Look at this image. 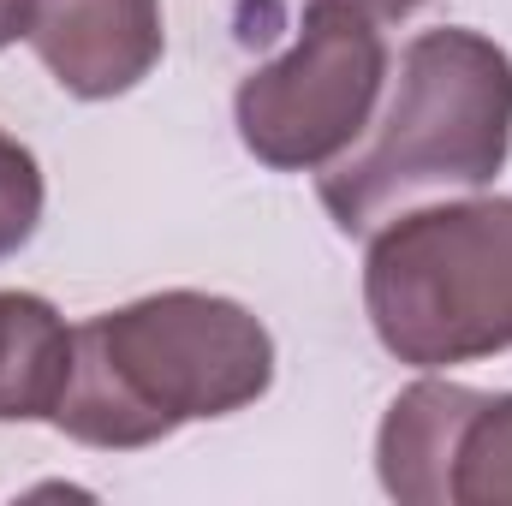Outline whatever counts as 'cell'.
<instances>
[{"instance_id": "1", "label": "cell", "mask_w": 512, "mask_h": 506, "mask_svg": "<svg viewBox=\"0 0 512 506\" xmlns=\"http://www.w3.org/2000/svg\"><path fill=\"white\" fill-rule=\"evenodd\" d=\"M274 387V334L221 292H149L72 328V381L54 429L96 453H137L215 423Z\"/></svg>"}, {"instance_id": "2", "label": "cell", "mask_w": 512, "mask_h": 506, "mask_svg": "<svg viewBox=\"0 0 512 506\" xmlns=\"http://www.w3.org/2000/svg\"><path fill=\"white\" fill-rule=\"evenodd\" d=\"M512 155V54L465 24L405 42L358 149L316 173L340 233H370L411 197L483 191Z\"/></svg>"}, {"instance_id": "3", "label": "cell", "mask_w": 512, "mask_h": 506, "mask_svg": "<svg viewBox=\"0 0 512 506\" xmlns=\"http://www.w3.org/2000/svg\"><path fill=\"white\" fill-rule=\"evenodd\" d=\"M364 310L387 358L453 370L512 352V197L387 221L364 256Z\"/></svg>"}, {"instance_id": "4", "label": "cell", "mask_w": 512, "mask_h": 506, "mask_svg": "<svg viewBox=\"0 0 512 506\" xmlns=\"http://www.w3.org/2000/svg\"><path fill=\"white\" fill-rule=\"evenodd\" d=\"M387 96V42L370 12L310 0L280 60L233 90V126L268 173H328L370 131Z\"/></svg>"}, {"instance_id": "5", "label": "cell", "mask_w": 512, "mask_h": 506, "mask_svg": "<svg viewBox=\"0 0 512 506\" xmlns=\"http://www.w3.org/2000/svg\"><path fill=\"white\" fill-rule=\"evenodd\" d=\"M24 42L66 96L114 102L161 66L167 24L161 0H30Z\"/></svg>"}, {"instance_id": "6", "label": "cell", "mask_w": 512, "mask_h": 506, "mask_svg": "<svg viewBox=\"0 0 512 506\" xmlns=\"http://www.w3.org/2000/svg\"><path fill=\"white\" fill-rule=\"evenodd\" d=\"M477 387L423 376L387 405L376 429V477L405 506H447V447Z\"/></svg>"}, {"instance_id": "7", "label": "cell", "mask_w": 512, "mask_h": 506, "mask_svg": "<svg viewBox=\"0 0 512 506\" xmlns=\"http://www.w3.org/2000/svg\"><path fill=\"white\" fill-rule=\"evenodd\" d=\"M72 381V328L42 292H0V423H54Z\"/></svg>"}, {"instance_id": "8", "label": "cell", "mask_w": 512, "mask_h": 506, "mask_svg": "<svg viewBox=\"0 0 512 506\" xmlns=\"http://www.w3.org/2000/svg\"><path fill=\"white\" fill-rule=\"evenodd\" d=\"M447 506H512V393H471L447 447Z\"/></svg>"}, {"instance_id": "9", "label": "cell", "mask_w": 512, "mask_h": 506, "mask_svg": "<svg viewBox=\"0 0 512 506\" xmlns=\"http://www.w3.org/2000/svg\"><path fill=\"white\" fill-rule=\"evenodd\" d=\"M42 209H48L42 161L30 155V143H18L12 131H0V262L18 256L36 239Z\"/></svg>"}, {"instance_id": "10", "label": "cell", "mask_w": 512, "mask_h": 506, "mask_svg": "<svg viewBox=\"0 0 512 506\" xmlns=\"http://www.w3.org/2000/svg\"><path fill=\"white\" fill-rule=\"evenodd\" d=\"M346 6H358V12H370L376 24H387V18H411V12H423L429 0H346Z\"/></svg>"}, {"instance_id": "11", "label": "cell", "mask_w": 512, "mask_h": 506, "mask_svg": "<svg viewBox=\"0 0 512 506\" xmlns=\"http://www.w3.org/2000/svg\"><path fill=\"white\" fill-rule=\"evenodd\" d=\"M30 24V0H0V48H12Z\"/></svg>"}]
</instances>
